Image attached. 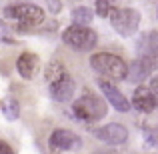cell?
Segmentation results:
<instances>
[{
    "mask_svg": "<svg viewBox=\"0 0 158 154\" xmlns=\"http://www.w3.org/2000/svg\"><path fill=\"white\" fill-rule=\"evenodd\" d=\"M90 66L96 70L98 74H102L106 78L112 80H124L128 72V64L116 54H108V52H98L90 58Z\"/></svg>",
    "mask_w": 158,
    "mask_h": 154,
    "instance_id": "1",
    "label": "cell"
},
{
    "mask_svg": "<svg viewBox=\"0 0 158 154\" xmlns=\"http://www.w3.org/2000/svg\"><path fill=\"white\" fill-rule=\"evenodd\" d=\"M130 106H134L136 110H140V112H152L156 108V98L146 86H138V88L134 90Z\"/></svg>",
    "mask_w": 158,
    "mask_h": 154,
    "instance_id": "10",
    "label": "cell"
},
{
    "mask_svg": "<svg viewBox=\"0 0 158 154\" xmlns=\"http://www.w3.org/2000/svg\"><path fill=\"white\" fill-rule=\"evenodd\" d=\"M148 90H150V92L158 98V72L152 74V78H150V88H148Z\"/></svg>",
    "mask_w": 158,
    "mask_h": 154,
    "instance_id": "18",
    "label": "cell"
},
{
    "mask_svg": "<svg viewBox=\"0 0 158 154\" xmlns=\"http://www.w3.org/2000/svg\"><path fill=\"white\" fill-rule=\"evenodd\" d=\"M4 16L20 22L22 26H36L44 20V10L34 4H14L4 10Z\"/></svg>",
    "mask_w": 158,
    "mask_h": 154,
    "instance_id": "5",
    "label": "cell"
},
{
    "mask_svg": "<svg viewBox=\"0 0 158 154\" xmlns=\"http://www.w3.org/2000/svg\"><path fill=\"white\" fill-rule=\"evenodd\" d=\"M112 8L114 6H112L108 0H96V14L102 16V18H108V16H110Z\"/></svg>",
    "mask_w": 158,
    "mask_h": 154,
    "instance_id": "16",
    "label": "cell"
},
{
    "mask_svg": "<svg viewBox=\"0 0 158 154\" xmlns=\"http://www.w3.org/2000/svg\"><path fill=\"white\" fill-rule=\"evenodd\" d=\"M82 144L80 136H76L70 130H54L50 136V146L54 150H74Z\"/></svg>",
    "mask_w": 158,
    "mask_h": 154,
    "instance_id": "8",
    "label": "cell"
},
{
    "mask_svg": "<svg viewBox=\"0 0 158 154\" xmlns=\"http://www.w3.org/2000/svg\"><path fill=\"white\" fill-rule=\"evenodd\" d=\"M144 138L150 146H156L158 144V128H152V126H146L144 128Z\"/></svg>",
    "mask_w": 158,
    "mask_h": 154,
    "instance_id": "17",
    "label": "cell"
},
{
    "mask_svg": "<svg viewBox=\"0 0 158 154\" xmlns=\"http://www.w3.org/2000/svg\"><path fill=\"white\" fill-rule=\"evenodd\" d=\"M72 20L76 26H88L92 22V10L90 8H84V6H78L72 10Z\"/></svg>",
    "mask_w": 158,
    "mask_h": 154,
    "instance_id": "13",
    "label": "cell"
},
{
    "mask_svg": "<svg viewBox=\"0 0 158 154\" xmlns=\"http://www.w3.org/2000/svg\"><path fill=\"white\" fill-rule=\"evenodd\" d=\"M98 86H100L102 94L106 96L108 104H112L118 112H128V110H130V102H128V98L124 96V94L120 92L112 82H108V80L102 78V80H98Z\"/></svg>",
    "mask_w": 158,
    "mask_h": 154,
    "instance_id": "7",
    "label": "cell"
},
{
    "mask_svg": "<svg viewBox=\"0 0 158 154\" xmlns=\"http://www.w3.org/2000/svg\"><path fill=\"white\" fill-rule=\"evenodd\" d=\"M94 136H96L98 140H102V142H106V144H124L126 138H128V130L118 122H110L102 128H96V130H94Z\"/></svg>",
    "mask_w": 158,
    "mask_h": 154,
    "instance_id": "6",
    "label": "cell"
},
{
    "mask_svg": "<svg viewBox=\"0 0 158 154\" xmlns=\"http://www.w3.org/2000/svg\"><path fill=\"white\" fill-rule=\"evenodd\" d=\"M62 40H64V44H68L70 48H74V50L86 52V50H92V48L96 46L98 36H96V32H94L92 28L72 24V26H68L64 32H62Z\"/></svg>",
    "mask_w": 158,
    "mask_h": 154,
    "instance_id": "3",
    "label": "cell"
},
{
    "mask_svg": "<svg viewBox=\"0 0 158 154\" xmlns=\"http://www.w3.org/2000/svg\"><path fill=\"white\" fill-rule=\"evenodd\" d=\"M66 74V70H64V64L62 62H58V60H54L48 64V68H46V72H44V78H46L48 82H56V80H60L62 76Z\"/></svg>",
    "mask_w": 158,
    "mask_h": 154,
    "instance_id": "14",
    "label": "cell"
},
{
    "mask_svg": "<svg viewBox=\"0 0 158 154\" xmlns=\"http://www.w3.org/2000/svg\"><path fill=\"white\" fill-rule=\"evenodd\" d=\"M102 154H118V152H102Z\"/></svg>",
    "mask_w": 158,
    "mask_h": 154,
    "instance_id": "20",
    "label": "cell"
},
{
    "mask_svg": "<svg viewBox=\"0 0 158 154\" xmlns=\"http://www.w3.org/2000/svg\"><path fill=\"white\" fill-rule=\"evenodd\" d=\"M50 94H52L54 100H58V102H68L74 94V80L68 74H64L60 80L50 84Z\"/></svg>",
    "mask_w": 158,
    "mask_h": 154,
    "instance_id": "9",
    "label": "cell"
},
{
    "mask_svg": "<svg viewBox=\"0 0 158 154\" xmlns=\"http://www.w3.org/2000/svg\"><path fill=\"white\" fill-rule=\"evenodd\" d=\"M16 68H18V72H20L22 78L30 80V78H34L36 70H38V58L30 52H24V54H20L18 62H16Z\"/></svg>",
    "mask_w": 158,
    "mask_h": 154,
    "instance_id": "11",
    "label": "cell"
},
{
    "mask_svg": "<svg viewBox=\"0 0 158 154\" xmlns=\"http://www.w3.org/2000/svg\"><path fill=\"white\" fill-rule=\"evenodd\" d=\"M138 50L142 56H156L158 54V32H146L142 38L138 40Z\"/></svg>",
    "mask_w": 158,
    "mask_h": 154,
    "instance_id": "12",
    "label": "cell"
},
{
    "mask_svg": "<svg viewBox=\"0 0 158 154\" xmlns=\"http://www.w3.org/2000/svg\"><path fill=\"white\" fill-rule=\"evenodd\" d=\"M108 18L120 36L134 34L140 26V12H136L134 8H112Z\"/></svg>",
    "mask_w": 158,
    "mask_h": 154,
    "instance_id": "4",
    "label": "cell"
},
{
    "mask_svg": "<svg viewBox=\"0 0 158 154\" xmlns=\"http://www.w3.org/2000/svg\"><path fill=\"white\" fill-rule=\"evenodd\" d=\"M2 110H4V116H6L8 120H16L18 114H20V106L14 98H6L4 104H2Z\"/></svg>",
    "mask_w": 158,
    "mask_h": 154,
    "instance_id": "15",
    "label": "cell"
},
{
    "mask_svg": "<svg viewBox=\"0 0 158 154\" xmlns=\"http://www.w3.org/2000/svg\"><path fill=\"white\" fill-rule=\"evenodd\" d=\"M74 114L84 122H96V120L104 118L106 114V102L102 98L94 96V94H82L80 98H76V102L72 104Z\"/></svg>",
    "mask_w": 158,
    "mask_h": 154,
    "instance_id": "2",
    "label": "cell"
},
{
    "mask_svg": "<svg viewBox=\"0 0 158 154\" xmlns=\"http://www.w3.org/2000/svg\"><path fill=\"white\" fill-rule=\"evenodd\" d=\"M0 154H14V150H12V146L8 142L0 140Z\"/></svg>",
    "mask_w": 158,
    "mask_h": 154,
    "instance_id": "19",
    "label": "cell"
}]
</instances>
